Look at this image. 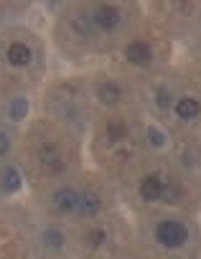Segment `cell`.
Instances as JSON below:
<instances>
[{
    "label": "cell",
    "instance_id": "obj_1",
    "mask_svg": "<svg viewBox=\"0 0 201 259\" xmlns=\"http://www.w3.org/2000/svg\"><path fill=\"white\" fill-rule=\"evenodd\" d=\"M155 239H158L163 246L176 249V246L186 244L188 231H186V226H183L181 221H160V224L155 226Z\"/></svg>",
    "mask_w": 201,
    "mask_h": 259
},
{
    "label": "cell",
    "instance_id": "obj_2",
    "mask_svg": "<svg viewBox=\"0 0 201 259\" xmlns=\"http://www.w3.org/2000/svg\"><path fill=\"white\" fill-rule=\"evenodd\" d=\"M51 201H54V208L61 211V213H69V211H76L79 208V193L74 188H59L51 196Z\"/></svg>",
    "mask_w": 201,
    "mask_h": 259
},
{
    "label": "cell",
    "instance_id": "obj_3",
    "mask_svg": "<svg viewBox=\"0 0 201 259\" xmlns=\"http://www.w3.org/2000/svg\"><path fill=\"white\" fill-rule=\"evenodd\" d=\"M120 21H123V13H120L115 6H99V8L94 11V23H97L99 28H105V31L117 28Z\"/></svg>",
    "mask_w": 201,
    "mask_h": 259
},
{
    "label": "cell",
    "instance_id": "obj_4",
    "mask_svg": "<svg viewBox=\"0 0 201 259\" xmlns=\"http://www.w3.org/2000/svg\"><path fill=\"white\" fill-rule=\"evenodd\" d=\"M125 56H128V61L135 64V66H148L150 59H153V51H150L148 44H143V41H133V44L128 46Z\"/></svg>",
    "mask_w": 201,
    "mask_h": 259
},
{
    "label": "cell",
    "instance_id": "obj_5",
    "mask_svg": "<svg viewBox=\"0 0 201 259\" xmlns=\"http://www.w3.org/2000/svg\"><path fill=\"white\" fill-rule=\"evenodd\" d=\"M163 186H166V181L160 176H145L143 183H140V196L145 201H158L160 193H163Z\"/></svg>",
    "mask_w": 201,
    "mask_h": 259
},
{
    "label": "cell",
    "instance_id": "obj_6",
    "mask_svg": "<svg viewBox=\"0 0 201 259\" xmlns=\"http://www.w3.org/2000/svg\"><path fill=\"white\" fill-rule=\"evenodd\" d=\"M99 208H102V201H99V196L97 193H92V191H87V193H82L79 196V213L82 216H97L99 213Z\"/></svg>",
    "mask_w": 201,
    "mask_h": 259
},
{
    "label": "cell",
    "instance_id": "obj_7",
    "mask_svg": "<svg viewBox=\"0 0 201 259\" xmlns=\"http://www.w3.org/2000/svg\"><path fill=\"white\" fill-rule=\"evenodd\" d=\"M176 114H178L181 119H196V117L201 114V104H198L193 97H183V99L176 102Z\"/></svg>",
    "mask_w": 201,
    "mask_h": 259
},
{
    "label": "cell",
    "instance_id": "obj_8",
    "mask_svg": "<svg viewBox=\"0 0 201 259\" xmlns=\"http://www.w3.org/2000/svg\"><path fill=\"white\" fill-rule=\"evenodd\" d=\"M41 163H44L49 170H61V168H64L61 150H59L56 145H44V148H41Z\"/></svg>",
    "mask_w": 201,
    "mask_h": 259
},
{
    "label": "cell",
    "instance_id": "obj_9",
    "mask_svg": "<svg viewBox=\"0 0 201 259\" xmlns=\"http://www.w3.org/2000/svg\"><path fill=\"white\" fill-rule=\"evenodd\" d=\"M31 49L26 46V44H11V49H8V61L13 64V66H26L28 61H31Z\"/></svg>",
    "mask_w": 201,
    "mask_h": 259
},
{
    "label": "cell",
    "instance_id": "obj_10",
    "mask_svg": "<svg viewBox=\"0 0 201 259\" xmlns=\"http://www.w3.org/2000/svg\"><path fill=\"white\" fill-rule=\"evenodd\" d=\"M97 97L102 99L105 104H115L123 97V89L115 81H102V84H99V89H97Z\"/></svg>",
    "mask_w": 201,
    "mask_h": 259
},
{
    "label": "cell",
    "instance_id": "obj_11",
    "mask_svg": "<svg viewBox=\"0 0 201 259\" xmlns=\"http://www.w3.org/2000/svg\"><path fill=\"white\" fill-rule=\"evenodd\" d=\"M125 135H128V124H125L123 119H112V122L107 124V138H110L112 143L123 140Z\"/></svg>",
    "mask_w": 201,
    "mask_h": 259
},
{
    "label": "cell",
    "instance_id": "obj_12",
    "mask_svg": "<svg viewBox=\"0 0 201 259\" xmlns=\"http://www.w3.org/2000/svg\"><path fill=\"white\" fill-rule=\"evenodd\" d=\"M3 188H6L8 193H16V191L21 188V176H18L16 168H8V170L3 173Z\"/></svg>",
    "mask_w": 201,
    "mask_h": 259
},
{
    "label": "cell",
    "instance_id": "obj_13",
    "mask_svg": "<svg viewBox=\"0 0 201 259\" xmlns=\"http://www.w3.org/2000/svg\"><path fill=\"white\" fill-rule=\"evenodd\" d=\"M181 186H176V183H166L163 186V193H160V198L166 201V203H178L181 201Z\"/></svg>",
    "mask_w": 201,
    "mask_h": 259
},
{
    "label": "cell",
    "instance_id": "obj_14",
    "mask_svg": "<svg viewBox=\"0 0 201 259\" xmlns=\"http://www.w3.org/2000/svg\"><path fill=\"white\" fill-rule=\"evenodd\" d=\"M26 112H28V102H26L23 97L13 99V104H11V117H13V119H21V117H26Z\"/></svg>",
    "mask_w": 201,
    "mask_h": 259
},
{
    "label": "cell",
    "instance_id": "obj_15",
    "mask_svg": "<svg viewBox=\"0 0 201 259\" xmlns=\"http://www.w3.org/2000/svg\"><path fill=\"white\" fill-rule=\"evenodd\" d=\"M44 241H46L51 249H59V246H64V234L49 229V231H44Z\"/></svg>",
    "mask_w": 201,
    "mask_h": 259
},
{
    "label": "cell",
    "instance_id": "obj_16",
    "mask_svg": "<svg viewBox=\"0 0 201 259\" xmlns=\"http://www.w3.org/2000/svg\"><path fill=\"white\" fill-rule=\"evenodd\" d=\"M148 138H150V145L153 148H163L166 145V133H160L158 127H150L148 130Z\"/></svg>",
    "mask_w": 201,
    "mask_h": 259
},
{
    "label": "cell",
    "instance_id": "obj_17",
    "mask_svg": "<svg viewBox=\"0 0 201 259\" xmlns=\"http://www.w3.org/2000/svg\"><path fill=\"white\" fill-rule=\"evenodd\" d=\"M87 241H89V246H99V244L105 241V231H102V229L89 231V234H87Z\"/></svg>",
    "mask_w": 201,
    "mask_h": 259
},
{
    "label": "cell",
    "instance_id": "obj_18",
    "mask_svg": "<svg viewBox=\"0 0 201 259\" xmlns=\"http://www.w3.org/2000/svg\"><path fill=\"white\" fill-rule=\"evenodd\" d=\"M168 104H171L168 92H158V107H160V109H168Z\"/></svg>",
    "mask_w": 201,
    "mask_h": 259
},
{
    "label": "cell",
    "instance_id": "obj_19",
    "mask_svg": "<svg viewBox=\"0 0 201 259\" xmlns=\"http://www.w3.org/2000/svg\"><path fill=\"white\" fill-rule=\"evenodd\" d=\"M8 145H11V143H8V135H6V133H0V155H6V153H8Z\"/></svg>",
    "mask_w": 201,
    "mask_h": 259
}]
</instances>
